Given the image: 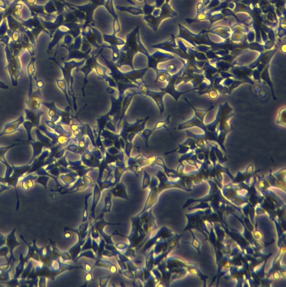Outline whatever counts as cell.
Here are the masks:
<instances>
[{
  "mask_svg": "<svg viewBox=\"0 0 286 287\" xmlns=\"http://www.w3.org/2000/svg\"><path fill=\"white\" fill-rule=\"evenodd\" d=\"M103 38L104 41L108 43L111 46V47L114 50L117 49L118 46L124 45L125 43V41H124L121 38L118 37L117 34L114 33H113L111 34H104L103 35Z\"/></svg>",
  "mask_w": 286,
  "mask_h": 287,
  "instance_id": "obj_3",
  "label": "cell"
},
{
  "mask_svg": "<svg viewBox=\"0 0 286 287\" xmlns=\"http://www.w3.org/2000/svg\"><path fill=\"white\" fill-rule=\"evenodd\" d=\"M144 2V5L142 7V10H143V15H144L145 16L146 15H151L152 14V13L153 12L154 10L156 9V6L154 5H151L150 4H148L147 2V0H143Z\"/></svg>",
  "mask_w": 286,
  "mask_h": 287,
  "instance_id": "obj_6",
  "label": "cell"
},
{
  "mask_svg": "<svg viewBox=\"0 0 286 287\" xmlns=\"http://www.w3.org/2000/svg\"><path fill=\"white\" fill-rule=\"evenodd\" d=\"M104 6L105 8L106 11L113 17V19L118 17V15L114 8V0H106Z\"/></svg>",
  "mask_w": 286,
  "mask_h": 287,
  "instance_id": "obj_5",
  "label": "cell"
},
{
  "mask_svg": "<svg viewBox=\"0 0 286 287\" xmlns=\"http://www.w3.org/2000/svg\"><path fill=\"white\" fill-rule=\"evenodd\" d=\"M116 9L118 10L128 12L134 16H138V15H143V12L142 9L139 7H134L132 6H117Z\"/></svg>",
  "mask_w": 286,
  "mask_h": 287,
  "instance_id": "obj_4",
  "label": "cell"
},
{
  "mask_svg": "<svg viewBox=\"0 0 286 287\" xmlns=\"http://www.w3.org/2000/svg\"><path fill=\"white\" fill-rule=\"evenodd\" d=\"M121 24L119 20V17L113 19V33H114L116 34L118 33L121 32Z\"/></svg>",
  "mask_w": 286,
  "mask_h": 287,
  "instance_id": "obj_7",
  "label": "cell"
},
{
  "mask_svg": "<svg viewBox=\"0 0 286 287\" xmlns=\"http://www.w3.org/2000/svg\"><path fill=\"white\" fill-rule=\"evenodd\" d=\"M175 14L176 12L171 9L167 1L161 9H155L152 14L144 15L143 19L154 32H156L162 21L166 19L173 17Z\"/></svg>",
  "mask_w": 286,
  "mask_h": 287,
  "instance_id": "obj_1",
  "label": "cell"
},
{
  "mask_svg": "<svg viewBox=\"0 0 286 287\" xmlns=\"http://www.w3.org/2000/svg\"><path fill=\"white\" fill-rule=\"evenodd\" d=\"M138 2H143V0H137Z\"/></svg>",
  "mask_w": 286,
  "mask_h": 287,
  "instance_id": "obj_10",
  "label": "cell"
},
{
  "mask_svg": "<svg viewBox=\"0 0 286 287\" xmlns=\"http://www.w3.org/2000/svg\"><path fill=\"white\" fill-rule=\"evenodd\" d=\"M89 2L87 4L83 5H77L72 4H69V5L72 6L78 9L79 10L83 12L85 14V20L82 27V31H84L89 27H94L95 25V21L94 19V11L99 6H104L105 0H89ZM81 31V32H82Z\"/></svg>",
  "mask_w": 286,
  "mask_h": 287,
  "instance_id": "obj_2",
  "label": "cell"
},
{
  "mask_svg": "<svg viewBox=\"0 0 286 287\" xmlns=\"http://www.w3.org/2000/svg\"><path fill=\"white\" fill-rule=\"evenodd\" d=\"M163 1H164V0H155V5L156 6V8H160L162 5Z\"/></svg>",
  "mask_w": 286,
  "mask_h": 287,
  "instance_id": "obj_8",
  "label": "cell"
},
{
  "mask_svg": "<svg viewBox=\"0 0 286 287\" xmlns=\"http://www.w3.org/2000/svg\"><path fill=\"white\" fill-rule=\"evenodd\" d=\"M126 1H127L128 2L129 4L132 5H136V3L135 2H134L133 0H126Z\"/></svg>",
  "mask_w": 286,
  "mask_h": 287,
  "instance_id": "obj_9",
  "label": "cell"
}]
</instances>
